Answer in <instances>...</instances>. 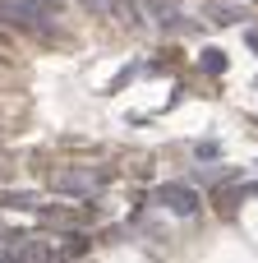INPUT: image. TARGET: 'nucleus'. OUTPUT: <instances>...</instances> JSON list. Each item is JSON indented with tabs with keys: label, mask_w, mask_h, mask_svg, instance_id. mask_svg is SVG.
<instances>
[{
	"label": "nucleus",
	"mask_w": 258,
	"mask_h": 263,
	"mask_svg": "<svg viewBox=\"0 0 258 263\" xmlns=\"http://www.w3.org/2000/svg\"><path fill=\"white\" fill-rule=\"evenodd\" d=\"M0 28L46 32L51 28V5H42V0H0Z\"/></svg>",
	"instance_id": "f257e3e1"
},
{
	"label": "nucleus",
	"mask_w": 258,
	"mask_h": 263,
	"mask_svg": "<svg viewBox=\"0 0 258 263\" xmlns=\"http://www.w3.org/2000/svg\"><path fill=\"white\" fill-rule=\"evenodd\" d=\"M106 185V176L97 171V166H65V171H55V180H51V190L60 194V199H97V190Z\"/></svg>",
	"instance_id": "f03ea898"
},
{
	"label": "nucleus",
	"mask_w": 258,
	"mask_h": 263,
	"mask_svg": "<svg viewBox=\"0 0 258 263\" xmlns=\"http://www.w3.org/2000/svg\"><path fill=\"white\" fill-rule=\"evenodd\" d=\"M138 5V18L157 32H171V28H185V9L180 0H134Z\"/></svg>",
	"instance_id": "7ed1b4c3"
},
{
	"label": "nucleus",
	"mask_w": 258,
	"mask_h": 263,
	"mask_svg": "<svg viewBox=\"0 0 258 263\" xmlns=\"http://www.w3.org/2000/svg\"><path fill=\"white\" fill-rule=\"evenodd\" d=\"M157 203L171 208L175 217H199V208H203L194 185H162V190H157Z\"/></svg>",
	"instance_id": "20e7f679"
},
{
	"label": "nucleus",
	"mask_w": 258,
	"mask_h": 263,
	"mask_svg": "<svg viewBox=\"0 0 258 263\" xmlns=\"http://www.w3.org/2000/svg\"><path fill=\"white\" fill-rule=\"evenodd\" d=\"M245 5L240 0H208V18L212 23H245Z\"/></svg>",
	"instance_id": "39448f33"
},
{
	"label": "nucleus",
	"mask_w": 258,
	"mask_h": 263,
	"mask_svg": "<svg viewBox=\"0 0 258 263\" xmlns=\"http://www.w3.org/2000/svg\"><path fill=\"white\" fill-rule=\"evenodd\" d=\"M83 5H88L92 14H115V9H120V14L129 18V9H125V0H83Z\"/></svg>",
	"instance_id": "423d86ee"
},
{
	"label": "nucleus",
	"mask_w": 258,
	"mask_h": 263,
	"mask_svg": "<svg viewBox=\"0 0 258 263\" xmlns=\"http://www.w3.org/2000/svg\"><path fill=\"white\" fill-rule=\"evenodd\" d=\"M199 65H203L208 74H222V69H226V55H222V51H203V55H199Z\"/></svg>",
	"instance_id": "0eeeda50"
},
{
	"label": "nucleus",
	"mask_w": 258,
	"mask_h": 263,
	"mask_svg": "<svg viewBox=\"0 0 258 263\" xmlns=\"http://www.w3.org/2000/svg\"><path fill=\"white\" fill-rule=\"evenodd\" d=\"M5 203H9V208H42L37 194H5Z\"/></svg>",
	"instance_id": "6e6552de"
},
{
	"label": "nucleus",
	"mask_w": 258,
	"mask_h": 263,
	"mask_svg": "<svg viewBox=\"0 0 258 263\" xmlns=\"http://www.w3.org/2000/svg\"><path fill=\"white\" fill-rule=\"evenodd\" d=\"M0 263H14V259H0Z\"/></svg>",
	"instance_id": "1a4fd4ad"
},
{
	"label": "nucleus",
	"mask_w": 258,
	"mask_h": 263,
	"mask_svg": "<svg viewBox=\"0 0 258 263\" xmlns=\"http://www.w3.org/2000/svg\"><path fill=\"white\" fill-rule=\"evenodd\" d=\"M42 5H51V0H42Z\"/></svg>",
	"instance_id": "9d476101"
}]
</instances>
